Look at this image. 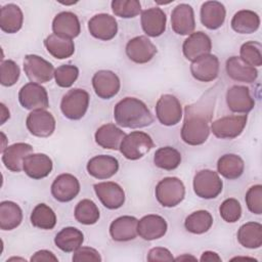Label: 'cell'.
Returning <instances> with one entry per match:
<instances>
[{
    "mask_svg": "<svg viewBox=\"0 0 262 262\" xmlns=\"http://www.w3.org/2000/svg\"><path fill=\"white\" fill-rule=\"evenodd\" d=\"M30 261H32V262H40V261L58 262V258L49 250H39L33 254Z\"/></svg>",
    "mask_w": 262,
    "mask_h": 262,
    "instance_id": "f907efd6",
    "label": "cell"
},
{
    "mask_svg": "<svg viewBox=\"0 0 262 262\" xmlns=\"http://www.w3.org/2000/svg\"><path fill=\"white\" fill-rule=\"evenodd\" d=\"M55 125L53 115L46 110L32 111L26 119L28 131L36 137L46 138L51 136L55 130Z\"/></svg>",
    "mask_w": 262,
    "mask_h": 262,
    "instance_id": "8fae6325",
    "label": "cell"
},
{
    "mask_svg": "<svg viewBox=\"0 0 262 262\" xmlns=\"http://www.w3.org/2000/svg\"><path fill=\"white\" fill-rule=\"evenodd\" d=\"M20 70L17 63L11 59L1 60L0 66V83L2 86L11 87L19 79Z\"/></svg>",
    "mask_w": 262,
    "mask_h": 262,
    "instance_id": "f6af8a7d",
    "label": "cell"
},
{
    "mask_svg": "<svg viewBox=\"0 0 262 262\" xmlns=\"http://www.w3.org/2000/svg\"><path fill=\"white\" fill-rule=\"evenodd\" d=\"M88 30L90 35L95 39L110 41L114 39L118 33V23L111 14L98 13L89 19Z\"/></svg>",
    "mask_w": 262,
    "mask_h": 262,
    "instance_id": "e0dca14e",
    "label": "cell"
},
{
    "mask_svg": "<svg viewBox=\"0 0 262 262\" xmlns=\"http://www.w3.org/2000/svg\"><path fill=\"white\" fill-rule=\"evenodd\" d=\"M23 221V211L20 207L12 201L0 203V228L2 230H12L20 225Z\"/></svg>",
    "mask_w": 262,
    "mask_h": 262,
    "instance_id": "8d00e7d4",
    "label": "cell"
},
{
    "mask_svg": "<svg viewBox=\"0 0 262 262\" xmlns=\"http://www.w3.org/2000/svg\"><path fill=\"white\" fill-rule=\"evenodd\" d=\"M14 260H21V261H26V260H25V259H23V258H15V257H12V258L7 259V260H6V262H8V261H14Z\"/></svg>",
    "mask_w": 262,
    "mask_h": 262,
    "instance_id": "11a10c76",
    "label": "cell"
},
{
    "mask_svg": "<svg viewBox=\"0 0 262 262\" xmlns=\"http://www.w3.org/2000/svg\"><path fill=\"white\" fill-rule=\"evenodd\" d=\"M245 200L249 211L253 214L260 215L262 213V185L255 184L251 186L246 193Z\"/></svg>",
    "mask_w": 262,
    "mask_h": 262,
    "instance_id": "7dc6e473",
    "label": "cell"
},
{
    "mask_svg": "<svg viewBox=\"0 0 262 262\" xmlns=\"http://www.w3.org/2000/svg\"><path fill=\"white\" fill-rule=\"evenodd\" d=\"M24 71L31 82L43 84L54 77L55 69L43 57L37 54H27L24 58Z\"/></svg>",
    "mask_w": 262,
    "mask_h": 262,
    "instance_id": "52a82bcc",
    "label": "cell"
},
{
    "mask_svg": "<svg viewBox=\"0 0 262 262\" xmlns=\"http://www.w3.org/2000/svg\"><path fill=\"white\" fill-rule=\"evenodd\" d=\"M53 168L52 160L46 154H31L25 161L23 170L32 179H42L47 177Z\"/></svg>",
    "mask_w": 262,
    "mask_h": 262,
    "instance_id": "484cf974",
    "label": "cell"
},
{
    "mask_svg": "<svg viewBox=\"0 0 262 262\" xmlns=\"http://www.w3.org/2000/svg\"><path fill=\"white\" fill-rule=\"evenodd\" d=\"M219 214L225 222L234 223L242 216V206L234 198L226 199L219 207Z\"/></svg>",
    "mask_w": 262,
    "mask_h": 262,
    "instance_id": "bcb514c9",
    "label": "cell"
},
{
    "mask_svg": "<svg viewBox=\"0 0 262 262\" xmlns=\"http://www.w3.org/2000/svg\"><path fill=\"white\" fill-rule=\"evenodd\" d=\"M87 172L96 179H108L119 170L118 160L108 155H98L91 158L86 165Z\"/></svg>",
    "mask_w": 262,
    "mask_h": 262,
    "instance_id": "603a6c76",
    "label": "cell"
},
{
    "mask_svg": "<svg viewBox=\"0 0 262 262\" xmlns=\"http://www.w3.org/2000/svg\"><path fill=\"white\" fill-rule=\"evenodd\" d=\"M236 237L244 248L258 249L262 246V225L259 222H247L238 228Z\"/></svg>",
    "mask_w": 262,
    "mask_h": 262,
    "instance_id": "d590c367",
    "label": "cell"
},
{
    "mask_svg": "<svg viewBox=\"0 0 262 262\" xmlns=\"http://www.w3.org/2000/svg\"><path fill=\"white\" fill-rule=\"evenodd\" d=\"M111 7L114 14L122 18H132L141 12V5L138 0H114Z\"/></svg>",
    "mask_w": 262,
    "mask_h": 262,
    "instance_id": "7bdbcfd3",
    "label": "cell"
},
{
    "mask_svg": "<svg viewBox=\"0 0 262 262\" xmlns=\"http://www.w3.org/2000/svg\"><path fill=\"white\" fill-rule=\"evenodd\" d=\"M33 154V146L26 142H16L2 151V163L11 172L18 173L23 170L25 159Z\"/></svg>",
    "mask_w": 262,
    "mask_h": 262,
    "instance_id": "7402d4cb",
    "label": "cell"
},
{
    "mask_svg": "<svg viewBox=\"0 0 262 262\" xmlns=\"http://www.w3.org/2000/svg\"><path fill=\"white\" fill-rule=\"evenodd\" d=\"M191 76L200 82H212L219 75V59L214 54L198 57L190 64Z\"/></svg>",
    "mask_w": 262,
    "mask_h": 262,
    "instance_id": "ac0fdd59",
    "label": "cell"
},
{
    "mask_svg": "<svg viewBox=\"0 0 262 262\" xmlns=\"http://www.w3.org/2000/svg\"><path fill=\"white\" fill-rule=\"evenodd\" d=\"M95 94L101 99H111L118 94L121 82L116 73L110 70H99L92 77Z\"/></svg>",
    "mask_w": 262,
    "mask_h": 262,
    "instance_id": "4fadbf2b",
    "label": "cell"
},
{
    "mask_svg": "<svg viewBox=\"0 0 262 262\" xmlns=\"http://www.w3.org/2000/svg\"><path fill=\"white\" fill-rule=\"evenodd\" d=\"M155 194L160 205L166 208H173L183 201L185 186L177 177H165L158 182Z\"/></svg>",
    "mask_w": 262,
    "mask_h": 262,
    "instance_id": "277c9868",
    "label": "cell"
},
{
    "mask_svg": "<svg viewBox=\"0 0 262 262\" xmlns=\"http://www.w3.org/2000/svg\"><path fill=\"white\" fill-rule=\"evenodd\" d=\"M156 116L164 126H175L182 118L179 99L172 94H163L156 104Z\"/></svg>",
    "mask_w": 262,
    "mask_h": 262,
    "instance_id": "30bf717a",
    "label": "cell"
},
{
    "mask_svg": "<svg viewBox=\"0 0 262 262\" xmlns=\"http://www.w3.org/2000/svg\"><path fill=\"white\" fill-rule=\"evenodd\" d=\"M154 146L152 138L147 133L132 131L126 134L120 144L119 150L127 160L136 161L144 157Z\"/></svg>",
    "mask_w": 262,
    "mask_h": 262,
    "instance_id": "3957f363",
    "label": "cell"
},
{
    "mask_svg": "<svg viewBox=\"0 0 262 262\" xmlns=\"http://www.w3.org/2000/svg\"><path fill=\"white\" fill-rule=\"evenodd\" d=\"M52 32L54 35L73 40L81 33L80 20L74 12L61 11L52 20Z\"/></svg>",
    "mask_w": 262,
    "mask_h": 262,
    "instance_id": "d4e9b609",
    "label": "cell"
},
{
    "mask_svg": "<svg viewBox=\"0 0 262 262\" xmlns=\"http://www.w3.org/2000/svg\"><path fill=\"white\" fill-rule=\"evenodd\" d=\"M72 260L74 262H84V261H94L100 262L102 260L99 252L94 248L90 247H79L73 254Z\"/></svg>",
    "mask_w": 262,
    "mask_h": 262,
    "instance_id": "c3c4849f",
    "label": "cell"
},
{
    "mask_svg": "<svg viewBox=\"0 0 262 262\" xmlns=\"http://www.w3.org/2000/svg\"><path fill=\"white\" fill-rule=\"evenodd\" d=\"M210 89L196 102L184 107V120L181 128V139L188 145H201L210 135L216 92Z\"/></svg>",
    "mask_w": 262,
    "mask_h": 262,
    "instance_id": "6da1fadb",
    "label": "cell"
},
{
    "mask_svg": "<svg viewBox=\"0 0 262 262\" xmlns=\"http://www.w3.org/2000/svg\"><path fill=\"white\" fill-rule=\"evenodd\" d=\"M192 186L196 196L212 200L221 193L223 182L217 172L210 169H203L194 174Z\"/></svg>",
    "mask_w": 262,
    "mask_h": 262,
    "instance_id": "8992f818",
    "label": "cell"
},
{
    "mask_svg": "<svg viewBox=\"0 0 262 262\" xmlns=\"http://www.w3.org/2000/svg\"><path fill=\"white\" fill-rule=\"evenodd\" d=\"M212 50V41L210 37L202 32H193L184 40L182 44V52L187 60L193 61L200 56L209 54Z\"/></svg>",
    "mask_w": 262,
    "mask_h": 262,
    "instance_id": "44dd1931",
    "label": "cell"
},
{
    "mask_svg": "<svg viewBox=\"0 0 262 262\" xmlns=\"http://www.w3.org/2000/svg\"><path fill=\"white\" fill-rule=\"evenodd\" d=\"M138 219L134 216H120L110 225V235L115 242H129L137 234Z\"/></svg>",
    "mask_w": 262,
    "mask_h": 262,
    "instance_id": "83f0119b",
    "label": "cell"
},
{
    "mask_svg": "<svg viewBox=\"0 0 262 262\" xmlns=\"http://www.w3.org/2000/svg\"><path fill=\"white\" fill-rule=\"evenodd\" d=\"M93 189L100 203L106 209L117 210L125 203V191L116 182H98L93 185Z\"/></svg>",
    "mask_w": 262,
    "mask_h": 262,
    "instance_id": "5bb4252c",
    "label": "cell"
},
{
    "mask_svg": "<svg viewBox=\"0 0 262 262\" xmlns=\"http://www.w3.org/2000/svg\"><path fill=\"white\" fill-rule=\"evenodd\" d=\"M79 77V69L74 64H61L54 71L55 83L61 88L71 87Z\"/></svg>",
    "mask_w": 262,
    "mask_h": 262,
    "instance_id": "ee69618b",
    "label": "cell"
},
{
    "mask_svg": "<svg viewBox=\"0 0 262 262\" xmlns=\"http://www.w3.org/2000/svg\"><path fill=\"white\" fill-rule=\"evenodd\" d=\"M24 23V14L18 5L8 3L0 9V29L7 34L17 33Z\"/></svg>",
    "mask_w": 262,
    "mask_h": 262,
    "instance_id": "4dcf8cb0",
    "label": "cell"
},
{
    "mask_svg": "<svg viewBox=\"0 0 262 262\" xmlns=\"http://www.w3.org/2000/svg\"><path fill=\"white\" fill-rule=\"evenodd\" d=\"M181 160V154L173 146L160 147L154 155L155 166L166 171H172L178 168Z\"/></svg>",
    "mask_w": 262,
    "mask_h": 262,
    "instance_id": "f35d334b",
    "label": "cell"
},
{
    "mask_svg": "<svg viewBox=\"0 0 262 262\" xmlns=\"http://www.w3.org/2000/svg\"><path fill=\"white\" fill-rule=\"evenodd\" d=\"M0 106H1V123L0 124L3 125L6 122V120L10 118V113L4 103H0Z\"/></svg>",
    "mask_w": 262,
    "mask_h": 262,
    "instance_id": "f5cc1de1",
    "label": "cell"
},
{
    "mask_svg": "<svg viewBox=\"0 0 262 262\" xmlns=\"http://www.w3.org/2000/svg\"><path fill=\"white\" fill-rule=\"evenodd\" d=\"M171 27L177 35H190L195 28L193 8L186 3H180L171 12Z\"/></svg>",
    "mask_w": 262,
    "mask_h": 262,
    "instance_id": "d6986e66",
    "label": "cell"
},
{
    "mask_svg": "<svg viewBox=\"0 0 262 262\" xmlns=\"http://www.w3.org/2000/svg\"><path fill=\"white\" fill-rule=\"evenodd\" d=\"M167 229V221L157 214L145 215L137 223V234L144 241L159 239L166 234Z\"/></svg>",
    "mask_w": 262,
    "mask_h": 262,
    "instance_id": "ffe728a7",
    "label": "cell"
},
{
    "mask_svg": "<svg viewBox=\"0 0 262 262\" xmlns=\"http://www.w3.org/2000/svg\"><path fill=\"white\" fill-rule=\"evenodd\" d=\"M116 123L129 129H138L150 126L154 117L146 104L136 97H125L121 99L114 108Z\"/></svg>",
    "mask_w": 262,
    "mask_h": 262,
    "instance_id": "7a4b0ae2",
    "label": "cell"
},
{
    "mask_svg": "<svg viewBox=\"0 0 262 262\" xmlns=\"http://www.w3.org/2000/svg\"><path fill=\"white\" fill-rule=\"evenodd\" d=\"M126 55L135 63H146L157 54V46L146 36H136L126 44Z\"/></svg>",
    "mask_w": 262,
    "mask_h": 262,
    "instance_id": "7c38bea8",
    "label": "cell"
},
{
    "mask_svg": "<svg viewBox=\"0 0 262 262\" xmlns=\"http://www.w3.org/2000/svg\"><path fill=\"white\" fill-rule=\"evenodd\" d=\"M200 261L202 262H205V261H222L221 257L216 253V252H213V251H205L201 258H200Z\"/></svg>",
    "mask_w": 262,
    "mask_h": 262,
    "instance_id": "816d5d0a",
    "label": "cell"
},
{
    "mask_svg": "<svg viewBox=\"0 0 262 262\" xmlns=\"http://www.w3.org/2000/svg\"><path fill=\"white\" fill-rule=\"evenodd\" d=\"M247 115H231L219 118L211 123V131L220 139H233L242 134L246 125Z\"/></svg>",
    "mask_w": 262,
    "mask_h": 262,
    "instance_id": "ba28073f",
    "label": "cell"
},
{
    "mask_svg": "<svg viewBox=\"0 0 262 262\" xmlns=\"http://www.w3.org/2000/svg\"><path fill=\"white\" fill-rule=\"evenodd\" d=\"M126 133L113 123L101 125L94 134L95 142L105 149L117 150L120 148V144Z\"/></svg>",
    "mask_w": 262,
    "mask_h": 262,
    "instance_id": "f546056e",
    "label": "cell"
},
{
    "mask_svg": "<svg viewBox=\"0 0 262 262\" xmlns=\"http://www.w3.org/2000/svg\"><path fill=\"white\" fill-rule=\"evenodd\" d=\"M225 6L219 1H206L201 6L200 17L203 26L209 30H217L224 24Z\"/></svg>",
    "mask_w": 262,
    "mask_h": 262,
    "instance_id": "f1b7e54d",
    "label": "cell"
},
{
    "mask_svg": "<svg viewBox=\"0 0 262 262\" xmlns=\"http://www.w3.org/2000/svg\"><path fill=\"white\" fill-rule=\"evenodd\" d=\"M89 93L81 88L69 90L61 98L60 111L62 115L73 121L82 119L89 106Z\"/></svg>",
    "mask_w": 262,
    "mask_h": 262,
    "instance_id": "5b68a950",
    "label": "cell"
},
{
    "mask_svg": "<svg viewBox=\"0 0 262 262\" xmlns=\"http://www.w3.org/2000/svg\"><path fill=\"white\" fill-rule=\"evenodd\" d=\"M44 46L48 53L57 59L69 58L75 52V44L72 39L63 38L54 34L48 35L44 39Z\"/></svg>",
    "mask_w": 262,
    "mask_h": 262,
    "instance_id": "836d02e7",
    "label": "cell"
},
{
    "mask_svg": "<svg viewBox=\"0 0 262 262\" xmlns=\"http://www.w3.org/2000/svg\"><path fill=\"white\" fill-rule=\"evenodd\" d=\"M245 170L244 160L235 154H225L218 159L217 173L226 179L234 180L239 178Z\"/></svg>",
    "mask_w": 262,
    "mask_h": 262,
    "instance_id": "1f68e13d",
    "label": "cell"
},
{
    "mask_svg": "<svg viewBox=\"0 0 262 262\" xmlns=\"http://www.w3.org/2000/svg\"><path fill=\"white\" fill-rule=\"evenodd\" d=\"M74 216L79 223L84 225H92L99 220L100 213L98 207L93 201L84 199L76 205Z\"/></svg>",
    "mask_w": 262,
    "mask_h": 262,
    "instance_id": "60d3db41",
    "label": "cell"
},
{
    "mask_svg": "<svg viewBox=\"0 0 262 262\" xmlns=\"http://www.w3.org/2000/svg\"><path fill=\"white\" fill-rule=\"evenodd\" d=\"M146 260L148 262H163V261H174V257L172 253L163 247H155L151 248L146 256Z\"/></svg>",
    "mask_w": 262,
    "mask_h": 262,
    "instance_id": "681fc988",
    "label": "cell"
},
{
    "mask_svg": "<svg viewBox=\"0 0 262 262\" xmlns=\"http://www.w3.org/2000/svg\"><path fill=\"white\" fill-rule=\"evenodd\" d=\"M140 23L143 32L149 37H159L166 30L167 16L160 7H150L141 11Z\"/></svg>",
    "mask_w": 262,
    "mask_h": 262,
    "instance_id": "cb8c5ba5",
    "label": "cell"
},
{
    "mask_svg": "<svg viewBox=\"0 0 262 262\" xmlns=\"http://www.w3.org/2000/svg\"><path fill=\"white\" fill-rule=\"evenodd\" d=\"M213 225V217L207 210H198L190 213L184 221V227L193 234H203Z\"/></svg>",
    "mask_w": 262,
    "mask_h": 262,
    "instance_id": "74e56055",
    "label": "cell"
},
{
    "mask_svg": "<svg viewBox=\"0 0 262 262\" xmlns=\"http://www.w3.org/2000/svg\"><path fill=\"white\" fill-rule=\"evenodd\" d=\"M84 242L83 232L73 226L63 227L54 237L55 246L66 253L75 252Z\"/></svg>",
    "mask_w": 262,
    "mask_h": 262,
    "instance_id": "d6a6232c",
    "label": "cell"
},
{
    "mask_svg": "<svg viewBox=\"0 0 262 262\" xmlns=\"http://www.w3.org/2000/svg\"><path fill=\"white\" fill-rule=\"evenodd\" d=\"M230 25L232 30L238 34H252L259 29L260 17L253 10L242 9L234 13Z\"/></svg>",
    "mask_w": 262,
    "mask_h": 262,
    "instance_id": "e575fe53",
    "label": "cell"
},
{
    "mask_svg": "<svg viewBox=\"0 0 262 262\" xmlns=\"http://www.w3.org/2000/svg\"><path fill=\"white\" fill-rule=\"evenodd\" d=\"M262 45L257 41L245 42L239 49V57L248 64L256 68L262 66Z\"/></svg>",
    "mask_w": 262,
    "mask_h": 262,
    "instance_id": "b9f144b4",
    "label": "cell"
},
{
    "mask_svg": "<svg viewBox=\"0 0 262 262\" xmlns=\"http://www.w3.org/2000/svg\"><path fill=\"white\" fill-rule=\"evenodd\" d=\"M183 260H193V261H196V258L191 256V255H187V254H184V255H181L177 258H174V261H183Z\"/></svg>",
    "mask_w": 262,
    "mask_h": 262,
    "instance_id": "db71d44e",
    "label": "cell"
},
{
    "mask_svg": "<svg viewBox=\"0 0 262 262\" xmlns=\"http://www.w3.org/2000/svg\"><path fill=\"white\" fill-rule=\"evenodd\" d=\"M50 188L54 200L60 203H68L79 194L81 187L76 176L70 173H62L53 180Z\"/></svg>",
    "mask_w": 262,
    "mask_h": 262,
    "instance_id": "9a60e30c",
    "label": "cell"
},
{
    "mask_svg": "<svg viewBox=\"0 0 262 262\" xmlns=\"http://www.w3.org/2000/svg\"><path fill=\"white\" fill-rule=\"evenodd\" d=\"M18 101L20 105L30 111L46 110L49 106L47 90L41 84L29 82L18 91Z\"/></svg>",
    "mask_w": 262,
    "mask_h": 262,
    "instance_id": "9c48e42d",
    "label": "cell"
},
{
    "mask_svg": "<svg viewBox=\"0 0 262 262\" xmlns=\"http://www.w3.org/2000/svg\"><path fill=\"white\" fill-rule=\"evenodd\" d=\"M227 76L236 82L254 83L258 77L256 68L245 62L239 56H230L225 62Z\"/></svg>",
    "mask_w": 262,
    "mask_h": 262,
    "instance_id": "4316f807",
    "label": "cell"
},
{
    "mask_svg": "<svg viewBox=\"0 0 262 262\" xmlns=\"http://www.w3.org/2000/svg\"><path fill=\"white\" fill-rule=\"evenodd\" d=\"M226 104L232 113L247 115L255 106V100L250 89L244 85H233L226 91Z\"/></svg>",
    "mask_w": 262,
    "mask_h": 262,
    "instance_id": "2e32d148",
    "label": "cell"
},
{
    "mask_svg": "<svg viewBox=\"0 0 262 262\" xmlns=\"http://www.w3.org/2000/svg\"><path fill=\"white\" fill-rule=\"evenodd\" d=\"M31 223L34 227L50 230L56 224V215L54 211L46 204L41 203L36 205L30 216Z\"/></svg>",
    "mask_w": 262,
    "mask_h": 262,
    "instance_id": "ab89813d",
    "label": "cell"
}]
</instances>
